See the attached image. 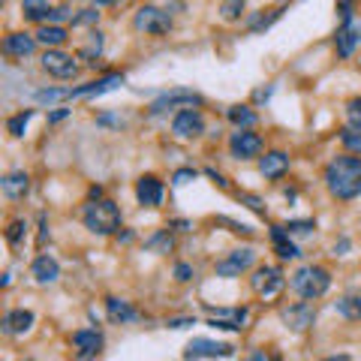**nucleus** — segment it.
<instances>
[{
  "label": "nucleus",
  "mask_w": 361,
  "mask_h": 361,
  "mask_svg": "<svg viewBox=\"0 0 361 361\" xmlns=\"http://www.w3.org/2000/svg\"><path fill=\"white\" fill-rule=\"evenodd\" d=\"M325 187L341 202H353L361 196V160L358 157H334L325 166Z\"/></svg>",
  "instance_id": "f257e3e1"
},
{
  "label": "nucleus",
  "mask_w": 361,
  "mask_h": 361,
  "mask_svg": "<svg viewBox=\"0 0 361 361\" xmlns=\"http://www.w3.org/2000/svg\"><path fill=\"white\" fill-rule=\"evenodd\" d=\"M81 220L93 235H114L121 229V208L112 199H93L91 205H84Z\"/></svg>",
  "instance_id": "f03ea898"
},
{
  "label": "nucleus",
  "mask_w": 361,
  "mask_h": 361,
  "mask_svg": "<svg viewBox=\"0 0 361 361\" xmlns=\"http://www.w3.org/2000/svg\"><path fill=\"white\" fill-rule=\"evenodd\" d=\"M289 286H292V292L298 295V298L316 301V298H322V295L328 292V286H332V274H328L322 265H301V268L292 274Z\"/></svg>",
  "instance_id": "7ed1b4c3"
},
{
  "label": "nucleus",
  "mask_w": 361,
  "mask_h": 361,
  "mask_svg": "<svg viewBox=\"0 0 361 361\" xmlns=\"http://www.w3.org/2000/svg\"><path fill=\"white\" fill-rule=\"evenodd\" d=\"M133 27L147 37H163L172 30V15L163 13L160 6H142L139 13L133 15Z\"/></svg>",
  "instance_id": "20e7f679"
},
{
  "label": "nucleus",
  "mask_w": 361,
  "mask_h": 361,
  "mask_svg": "<svg viewBox=\"0 0 361 361\" xmlns=\"http://www.w3.org/2000/svg\"><path fill=\"white\" fill-rule=\"evenodd\" d=\"M235 355V346L232 343H220V341H211V337H193L184 349V358L187 361H199V358H232Z\"/></svg>",
  "instance_id": "39448f33"
},
{
  "label": "nucleus",
  "mask_w": 361,
  "mask_h": 361,
  "mask_svg": "<svg viewBox=\"0 0 361 361\" xmlns=\"http://www.w3.org/2000/svg\"><path fill=\"white\" fill-rule=\"evenodd\" d=\"M250 286L256 295H262V298H274V295L286 286V277H283L280 268H274V265H262V268L253 271Z\"/></svg>",
  "instance_id": "423d86ee"
},
{
  "label": "nucleus",
  "mask_w": 361,
  "mask_h": 361,
  "mask_svg": "<svg viewBox=\"0 0 361 361\" xmlns=\"http://www.w3.org/2000/svg\"><path fill=\"white\" fill-rule=\"evenodd\" d=\"M42 70L55 79H76L79 76L76 58L67 55V51H60V48H46V55H42Z\"/></svg>",
  "instance_id": "0eeeda50"
},
{
  "label": "nucleus",
  "mask_w": 361,
  "mask_h": 361,
  "mask_svg": "<svg viewBox=\"0 0 361 361\" xmlns=\"http://www.w3.org/2000/svg\"><path fill=\"white\" fill-rule=\"evenodd\" d=\"M256 262V253L250 247H241V250H232L229 256H223L217 262V277H241L250 265Z\"/></svg>",
  "instance_id": "6e6552de"
},
{
  "label": "nucleus",
  "mask_w": 361,
  "mask_h": 361,
  "mask_svg": "<svg viewBox=\"0 0 361 361\" xmlns=\"http://www.w3.org/2000/svg\"><path fill=\"white\" fill-rule=\"evenodd\" d=\"M229 151H232V157H238V160H253V157L262 154V136L253 133V130H238V133H232Z\"/></svg>",
  "instance_id": "1a4fd4ad"
},
{
  "label": "nucleus",
  "mask_w": 361,
  "mask_h": 361,
  "mask_svg": "<svg viewBox=\"0 0 361 361\" xmlns=\"http://www.w3.org/2000/svg\"><path fill=\"white\" fill-rule=\"evenodd\" d=\"M172 133L178 139H199L202 133H205V118H202L199 109H184L175 114L172 121Z\"/></svg>",
  "instance_id": "9d476101"
},
{
  "label": "nucleus",
  "mask_w": 361,
  "mask_h": 361,
  "mask_svg": "<svg viewBox=\"0 0 361 361\" xmlns=\"http://www.w3.org/2000/svg\"><path fill=\"white\" fill-rule=\"evenodd\" d=\"M25 18L30 21H42V25H58V21L70 18V9L67 6H48L46 0H25Z\"/></svg>",
  "instance_id": "9b49d317"
},
{
  "label": "nucleus",
  "mask_w": 361,
  "mask_h": 361,
  "mask_svg": "<svg viewBox=\"0 0 361 361\" xmlns=\"http://www.w3.org/2000/svg\"><path fill=\"white\" fill-rule=\"evenodd\" d=\"M193 109V105H202V97L199 93H193V91H184V88H178V91H169V93H163L160 100H154L151 103V114H163V112H169V109Z\"/></svg>",
  "instance_id": "f8f14e48"
},
{
  "label": "nucleus",
  "mask_w": 361,
  "mask_h": 361,
  "mask_svg": "<svg viewBox=\"0 0 361 361\" xmlns=\"http://www.w3.org/2000/svg\"><path fill=\"white\" fill-rule=\"evenodd\" d=\"M286 328H292V332H307L313 322H316V307L310 301H298V304H289L286 310L280 313Z\"/></svg>",
  "instance_id": "ddd939ff"
},
{
  "label": "nucleus",
  "mask_w": 361,
  "mask_h": 361,
  "mask_svg": "<svg viewBox=\"0 0 361 361\" xmlns=\"http://www.w3.org/2000/svg\"><path fill=\"white\" fill-rule=\"evenodd\" d=\"M205 310L214 320V325L226 328V332H241L247 322V307H205Z\"/></svg>",
  "instance_id": "4468645a"
},
{
  "label": "nucleus",
  "mask_w": 361,
  "mask_h": 361,
  "mask_svg": "<svg viewBox=\"0 0 361 361\" xmlns=\"http://www.w3.org/2000/svg\"><path fill=\"white\" fill-rule=\"evenodd\" d=\"M136 199L142 208H157L163 202V180L157 175H142L136 180Z\"/></svg>",
  "instance_id": "2eb2a0df"
},
{
  "label": "nucleus",
  "mask_w": 361,
  "mask_h": 361,
  "mask_svg": "<svg viewBox=\"0 0 361 361\" xmlns=\"http://www.w3.org/2000/svg\"><path fill=\"white\" fill-rule=\"evenodd\" d=\"M121 84H124V76L121 72H112V76L97 79L91 84H81V88H67V100H72V97H100V93L114 91V88H121Z\"/></svg>",
  "instance_id": "dca6fc26"
},
{
  "label": "nucleus",
  "mask_w": 361,
  "mask_h": 361,
  "mask_svg": "<svg viewBox=\"0 0 361 361\" xmlns=\"http://www.w3.org/2000/svg\"><path fill=\"white\" fill-rule=\"evenodd\" d=\"M105 316H109V322H114V325H126V322L139 320V310H136L130 301L109 295V298H105Z\"/></svg>",
  "instance_id": "f3484780"
},
{
  "label": "nucleus",
  "mask_w": 361,
  "mask_h": 361,
  "mask_svg": "<svg viewBox=\"0 0 361 361\" xmlns=\"http://www.w3.org/2000/svg\"><path fill=\"white\" fill-rule=\"evenodd\" d=\"M72 346L79 349V358H91L103 349V334L97 328H81V332L72 334Z\"/></svg>",
  "instance_id": "a211bd4d"
},
{
  "label": "nucleus",
  "mask_w": 361,
  "mask_h": 361,
  "mask_svg": "<svg viewBox=\"0 0 361 361\" xmlns=\"http://www.w3.org/2000/svg\"><path fill=\"white\" fill-rule=\"evenodd\" d=\"M259 172H262V178H268V180L283 178L286 172H289V157H286L283 151H268L259 160Z\"/></svg>",
  "instance_id": "6ab92c4d"
},
{
  "label": "nucleus",
  "mask_w": 361,
  "mask_h": 361,
  "mask_svg": "<svg viewBox=\"0 0 361 361\" xmlns=\"http://www.w3.org/2000/svg\"><path fill=\"white\" fill-rule=\"evenodd\" d=\"M30 274H34L37 283H55L60 277V265L55 256H48V253H42V256L34 259V265H30Z\"/></svg>",
  "instance_id": "aec40b11"
},
{
  "label": "nucleus",
  "mask_w": 361,
  "mask_h": 361,
  "mask_svg": "<svg viewBox=\"0 0 361 361\" xmlns=\"http://www.w3.org/2000/svg\"><path fill=\"white\" fill-rule=\"evenodd\" d=\"M4 51L9 58H30L37 51V37H30V34H9L4 39Z\"/></svg>",
  "instance_id": "412c9836"
},
{
  "label": "nucleus",
  "mask_w": 361,
  "mask_h": 361,
  "mask_svg": "<svg viewBox=\"0 0 361 361\" xmlns=\"http://www.w3.org/2000/svg\"><path fill=\"white\" fill-rule=\"evenodd\" d=\"M0 187H4L6 199H25L27 190H30V178H27V172H9L4 180H0Z\"/></svg>",
  "instance_id": "4be33fe9"
},
{
  "label": "nucleus",
  "mask_w": 361,
  "mask_h": 361,
  "mask_svg": "<svg viewBox=\"0 0 361 361\" xmlns=\"http://www.w3.org/2000/svg\"><path fill=\"white\" fill-rule=\"evenodd\" d=\"M34 328V313L30 310H9L4 316V334H25Z\"/></svg>",
  "instance_id": "5701e85b"
},
{
  "label": "nucleus",
  "mask_w": 361,
  "mask_h": 361,
  "mask_svg": "<svg viewBox=\"0 0 361 361\" xmlns=\"http://www.w3.org/2000/svg\"><path fill=\"white\" fill-rule=\"evenodd\" d=\"M337 55L341 58H349L355 51V46L361 42V27H355V25H343L341 30H337Z\"/></svg>",
  "instance_id": "b1692460"
},
{
  "label": "nucleus",
  "mask_w": 361,
  "mask_h": 361,
  "mask_svg": "<svg viewBox=\"0 0 361 361\" xmlns=\"http://www.w3.org/2000/svg\"><path fill=\"white\" fill-rule=\"evenodd\" d=\"M271 241H274V247H277V256L280 259H298L301 256V250L289 241V232H286L283 226H274L271 229Z\"/></svg>",
  "instance_id": "393cba45"
},
{
  "label": "nucleus",
  "mask_w": 361,
  "mask_h": 361,
  "mask_svg": "<svg viewBox=\"0 0 361 361\" xmlns=\"http://www.w3.org/2000/svg\"><path fill=\"white\" fill-rule=\"evenodd\" d=\"M37 42H39V46H46V48H60L63 42H67V27H60V25H42L37 30Z\"/></svg>",
  "instance_id": "a878e982"
},
{
  "label": "nucleus",
  "mask_w": 361,
  "mask_h": 361,
  "mask_svg": "<svg viewBox=\"0 0 361 361\" xmlns=\"http://www.w3.org/2000/svg\"><path fill=\"white\" fill-rule=\"evenodd\" d=\"M334 310L343 316V320H361V298L358 295H343V298L334 301Z\"/></svg>",
  "instance_id": "bb28decb"
},
{
  "label": "nucleus",
  "mask_w": 361,
  "mask_h": 361,
  "mask_svg": "<svg viewBox=\"0 0 361 361\" xmlns=\"http://www.w3.org/2000/svg\"><path fill=\"white\" fill-rule=\"evenodd\" d=\"M145 250L147 253H157V256H163V253H172L175 250V238L169 235V232H157L145 241Z\"/></svg>",
  "instance_id": "cd10ccee"
},
{
  "label": "nucleus",
  "mask_w": 361,
  "mask_h": 361,
  "mask_svg": "<svg viewBox=\"0 0 361 361\" xmlns=\"http://www.w3.org/2000/svg\"><path fill=\"white\" fill-rule=\"evenodd\" d=\"M226 118L238 126V130H250L253 124H256V112H250L247 105H232V109L226 112Z\"/></svg>",
  "instance_id": "c85d7f7f"
},
{
  "label": "nucleus",
  "mask_w": 361,
  "mask_h": 361,
  "mask_svg": "<svg viewBox=\"0 0 361 361\" xmlns=\"http://www.w3.org/2000/svg\"><path fill=\"white\" fill-rule=\"evenodd\" d=\"M30 118H34V112H30V109L13 114V118L6 121V133L13 136V139H21V136H25V130H27V121H30Z\"/></svg>",
  "instance_id": "c756f323"
},
{
  "label": "nucleus",
  "mask_w": 361,
  "mask_h": 361,
  "mask_svg": "<svg viewBox=\"0 0 361 361\" xmlns=\"http://www.w3.org/2000/svg\"><path fill=\"white\" fill-rule=\"evenodd\" d=\"M341 142L346 151L361 157V126H346V130H341Z\"/></svg>",
  "instance_id": "7c9ffc66"
},
{
  "label": "nucleus",
  "mask_w": 361,
  "mask_h": 361,
  "mask_svg": "<svg viewBox=\"0 0 361 361\" xmlns=\"http://www.w3.org/2000/svg\"><path fill=\"white\" fill-rule=\"evenodd\" d=\"M244 4H247V0H220L223 21H238L244 15Z\"/></svg>",
  "instance_id": "2f4dec72"
},
{
  "label": "nucleus",
  "mask_w": 361,
  "mask_h": 361,
  "mask_svg": "<svg viewBox=\"0 0 361 361\" xmlns=\"http://www.w3.org/2000/svg\"><path fill=\"white\" fill-rule=\"evenodd\" d=\"M100 51H103V34H91V46L81 48V58L88 60V63H93V60L100 58Z\"/></svg>",
  "instance_id": "473e14b6"
},
{
  "label": "nucleus",
  "mask_w": 361,
  "mask_h": 361,
  "mask_svg": "<svg viewBox=\"0 0 361 361\" xmlns=\"http://www.w3.org/2000/svg\"><path fill=\"white\" fill-rule=\"evenodd\" d=\"M289 235H313V220H292V223H286L283 226Z\"/></svg>",
  "instance_id": "72a5a7b5"
},
{
  "label": "nucleus",
  "mask_w": 361,
  "mask_h": 361,
  "mask_svg": "<svg viewBox=\"0 0 361 361\" xmlns=\"http://www.w3.org/2000/svg\"><path fill=\"white\" fill-rule=\"evenodd\" d=\"M346 121L349 126H361V97L346 103Z\"/></svg>",
  "instance_id": "f704fd0d"
},
{
  "label": "nucleus",
  "mask_w": 361,
  "mask_h": 361,
  "mask_svg": "<svg viewBox=\"0 0 361 361\" xmlns=\"http://www.w3.org/2000/svg\"><path fill=\"white\" fill-rule=\"evenodd\" d=\"M25 229H27L25 220H13V223H9V229H6V241L9 244H18L21 235H25Z\"/></svg>",
  "instance_id": "c9c22d12"
},
{
  "label": "nucleus",
  "mask_w": 361,
  "mask_h": 361,
  "mask_svg": "<svg viewBox=\"0 0 361 361\" xmlns=\"http://www.w3.org/2000/svg\"><path fill=\"white\" fill-rule=\"evenodd\" d=\"M97 18H100L97 9H84L79 18H72V25H91V21H97Z\"/></svg>",
  "instance_id": "e433bc0d"
},
{
  "label": "nucleus",
  "mask_w": 361,
  "mask_h": 361,
  "mask_svg": "<svg viewBox=\"0 0 361 361\" xmlns=\"http://www.w3.org/2000/svg\"><path fill=\"white\" fill-rule=\"evenodd\" d=\"M241 202H247V205L253 211H259V214H265V205H262V199L259 196H250V193H241Z\"/></svg>",
  "instance_id": "4c0bfd02"
},
{
  "label": "nucleus",
  "mask_w": 361,
  "mask_h": 361,
  "mask_svg": "<svg viewBox=\"0 0 361 361\" xmlns=\"http://www.w3.org/2000/svg\"><path fill=\"white\" fill-rule=\"evenodd\" d=\"M175 277H178L180 283H187L190 277H193V268H190V265H184V262H180V265H175Z\"/></svg>",
  "instance_id": "58836bf2"
},
{
  "label": "nucleus",
  "mask_w": 361,
  "mask_h": 361,
  "mask_svg": "<svg viewBox=\"0 0 361 361\" xmlns=\"http://www.w3.org/2000/svg\"><path fill=\"white\" fill-rule=\"evenodd\" d=\"M190 178H196V169H180V172H175V184H187Z\"/></svg>",
  "instance_id": "ea45409f"
},
{
  "label": "nucleus",
  "mask_w": 361,
  "mask_h": 361,
  "mask_svg": "<svg viewBox=\"0 0 361 361\" xmlns=\"http://www.w3.org/2000/svg\"><path fill=\"white\" fill-rule=\"evenodd\" d=\"M244 361H268V353H265V349H253V353Z\"/></svg>",
  "instance_id": "a19ab883"
},
{
  "label": "nucleus",
  "mask_w": 361,
  "mask_h": 361,
  "mask_svg": "<svg viewBox=\"0 0 361 361\" xmlns=\"http://www.w3.org/2000/svg\"><path fill=\"white\" fill-rule=\"evenodd\" d=\"M166 325H169V328H187V325H196V322H193V320H169Z\"/></svg>",
  "instance_id": "79ce46f5"
},
{
  "label": "nucleus",
  "mask_w": 361,
  "mask_h": 361,
  "mask_svg": "<svg viewBox=\"0 0 361 361\" xmlns=\"http://www.w3.org/2000/svg\"><path fill=\"white\" fill-rule=\"evenodd\" d=\"M67 114H70L67 109H58V112H55V114H51V118H48V121H51V124H58V121H63V118H67Z\"/></svg>",
  "instance_id": "37998d69"
},
{
  "label": "nucleus",
  "mask_w": 361,
  "mask_h": 361,
  "mask_svg": "<svg viewBox=\"0 0 361 361\" xmlns=\"http://www.w3.org/2000/svg\"><path fill=\"white\" fill-rule=\"evenodd\" d=\"M346 247H349V241H346V238H341V241H337V244H334V253H343Z\"/></svg>",
  "instance_id": "c03bdc74"
},
{
  "label": "nucleus",
  "mask_w": 361,
  "mask_h": 361,
  "mask_svg": "<svg viewBox=\"0 0 361 361\" xmlns=\"http://www.w3.org/2000/svg\"><path fill=\"white\" fill-rule=\"evenodd\" d=\"M322 361H353L349 355H332V358H322Z\"/></svg>",
  "instance_id": "a18cd8bd"
}]
</instances>
